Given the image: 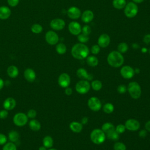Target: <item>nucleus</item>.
I'll list each match as a JSON object with an SVG mask.
<instances>
[{
	"label": "nucleus",
	"instance_id": "1",
	"mask_svg": "<svg viewBox=\"0 0 150 150\" xmlns=\"http://www.w3.org/2000/svg\"><path fill=\"white\" fill-rule=\"evenodd\" d=\"M72 56L76 59L82 60L86 59L89 54V49L84 43H78L75 44L71 49Z\"/></svg>",
	"mask_w": 150,
	"mask_h": 150
},
{
	"label": "nucleus",
	"instance_id": "2",
	"mask_svg": "<svg viewBox=\"0 0 150 150\" xmlns=\"http://www.w3.org/2000/svg\"><path fill=\"white\" fill-rule=\"evenodd\" d=\"M107 61L110 66L114 68H118L123 64L124 58L122 54L118 50H113L108 54Z\"/></svg>",
	"mask_w": 150,
	"mask_h": 150
},
{
	"label": "nucleus",
	"instance_id": "3",
	"mask_svg": "<svg viewBox=\"0 0 150 150\" xmlns=\"http://www.w3.org/2000/svg\"><path fill=\"white\" fill-rule=\"evenodd\" d=\"M90 138L93 143L96 145H100L105 141L106 135L101 129L95 128L91 132Z\"/></svg>",
	"mask_w": 150,
	"mask_h": 150
},
{
	"label": "nucleus",
	"instance_id": "4",
	"mask_svg": "<svg viewBox=\"0 0 150 150\" xmlns=\"http://www.w3.org/2000/svg\"><path fill=\"white\" fill-rule=\"evenodd\" d=\"M127 91L129 96L133 99H138L141 96V87L137 81H131L129 83L127 86Z\"/></svg>",
	"mask_w": 150,
	"mask_h": 150
},
{
	"label": "nucleus",
	"instance_id": "5",
	"mask_svg": "<svg viewBox=\"0 0 150 150\" xmlns=\"http://www.w3.org/2000/svg\"><path fill=\"white\" fill-rule=\"evenodd\" d=\"M124 9V14L128 18L135 17L138 12L137 5L133 2H129L126 4Z\"/></svg>",
	"mask_w": 150,
	"mask_h": 150
},
{
	"label": "nucleus",
	"instance_id": "6",
	"mask_svg": "<svg viewBox=\"0 0 150 150\" xmlns=\"http://www.w3.org/2000/svg\"><path fill=\"white\" fill-rule=\"evenodd\" d=\"M90 83L86 80H81L79 81L75 86L76 91L80 94H84L87 93L90 90Z\"/></svg>",
	"mask_w": 150,
	"mask_h": 150
},
{
	"label": "nucleus",
	"instance_id": "7",
	"mask_svg": "<svg viewBox=\"0 0 150 150\" xmlns=\"http://www.w3.org/2000/svg\"><path fill=\"white\" fill-rule=\"evenodd\" d=\"M28 121V117L26 114L23 112H18L13 117L14 124L18 127L25 125Z\"/></svg>",
	"mask_w": 150,
	"mask_h": 150
},
{
	"label": "nucleus",
	"instance_id": "8",
	"mask_svg": "<svg viewBox=\"0 0 150 150\" xmlns=\"http://www.w3.org/2000/svg\"><path fill=\"white\" fill-rule=\"evenodd\" d=\"M88 108L93 111H98L102 107V104L100 100L96 97H91L87 101Z\"/></svg>",
	"mask_w": 150,
	"mask_h": 150
},
{
	"label": "nucleus",
	"instance_id": "9",
	"mask_svg": "<svg viewBox=\"0 0 150 150\" xmlns=\"http://www.w3.org/2000/svg\"><path fill=\"white\" fill-rule=\"evenodd\" d=\"M121 76L125 79H131L135 74L134 69L128 65H125L121 67L120 69Z\"/></svg>",
	"mask_w": 150,
	"mask_h": 150
},
{
	"label": "nucleus",
	"instance_id": "10",
	"mask_svg": "<svg viewBox=\"0 0 150 150\" xmlns=\"http://www.w3.org/2000/svg\"><path fill=\"white\" fill-rule=\"evenodd\" d=\"M45 40L46 42L50 45H56L59 40L58 35L53 30H49L45 34Z\"/></svg>",
	"mask_w": 150,
	"mask_h": 150
},
{
	"label": "nucleus",
	"instance_id": "11",
	"mask_svg": "<svg viewBox=\"0 0 150 150\" xmlns=\"http://www.w3.org/2000/svg\"><path fill=\"white\" fill-rule=\"evenodd\" d=\"M125 127L126 129L131 131H136L140 128V123L136 119L129 118L125 122Z\"/></svg>",
	"mask_w": 150,
	"mask_h": 150
},
{
	"label": "nucleus",
	"instance_id": "12",
	"mask_svg": "<svg viewBox=\"0 0 150 150\" xmlns=\"http://www.w3.org/2000/svg\"><path fill=\"white\" fill-rule=\"evenodd\" d=\"M71 81L70 76L66 73H63L58 77V84L62 88H66L69 86Z\"/></svg>",
	"mask_w": 150,
	"mask_h": 150
},
{
	"label": "nucleus",
	"instance_id": "13",
	"mask_svg": "<svg viewBox=\"0 0 150 150\" xmlns=\"http://www.w3.org/2000/svg\"><path fill=\"white\" fill-rule=\"evenodd\" d=\"M66 23L64 20L60 18H55L52 19L50 22V27L55 30H60L64 29Z\"/></svg>",
	"mask_w": 150,
	"mask_h": 150
},
{
	"label": "nucleus",
	"instance_id": "14",
	"mask_svg": "<svg viewBox=\"0 0 150 150\" xmlns=\"http://www.w3.org/2000/svg\"><path fill=\"white\" fill-rule=\"evenodd\" d=\"M81 26L80 24L76 21L70 22L68 25V29L70 33L73 35L77 36L81 33Z\"/></svg>",
	"mask_w": 150,
	"mask_h": 150
},
{
	"label": "nucleus",
	"instance_id": "15",
	"mask_svg": "<svg viewBox=\"0 0 150 150\" xmlns=\"http://www.w3.org/2000/svg\"><path fill=\"white\" fill-rule=\"evenodd\" d=\"M81 15L80 9L76 6H71L67 10V16L73 20L79 19Z\"/></svg>",
	"mask_w": 150,
	"mask_h": 150
},
{
	"label": "nucleus",
	"instance_id": "16",
	"mask_svg": "<svg viewBox=\"0 0 150 150\" xmlns=\"http://www.w3.org/2000/svg\"><path fill=\"white\" fill-rule=\"evenodd\" d=\"M76 75L81 80H86L88 81H91L93 78V76L92 74H89L85 69L81 67L77 70Z\"/></svg>",
	"mask_w": 150,
	"mask_h": 150
},
{
	"label": "nucleus",
	"instance_id": "17",
	"mask_svg": "<svg viewBox=\"0 0 150 150\" xmlns=\"http://www.w3.org/2000/svg\"><path fill=\"white\" fill-rule=\"evenodd\" d=\"M110 36L106 33H103L98 39V45L101 48H105L110 45Z\"/></svg>",
	"mask_w": 150,
	"mask_h": 150
},
{
	"label": "nucleus",
	"instance_id": "18",
	"mask_svg": "<svg viewBox=\"0 0 150 150\" xmlns=\"http://www.w3.org/2000/svg\"><path fill=\"white\" fill-rule=\"evenodd\" d=\"M23 76L25 79L30 83L33 82L35 81V80L36 79V73L34 71V70H33L31 68H27L24 73H23Z\"/></svg>",
	"mask_w": 150,
	"mask_h": 150
},
{
	"label": "nucleus",
	"instance_id": "19",
	"mask_svg": "<svg viewBox=\"0 0 150 150\" xmlns=\"http://www.w3.org/2000/svg\"><path fill=\"white\" fill-rule=\"evenodd\" d=\"M94 16L93 11L87 9L84 11L82 13V14L81 15V19L84 23H88L93 21V19H94Z\"/></svg>",
	"mask_w": 150,
	"mask_h": 150
},
{
	"label": "nucleus",
	"instance_id": "20",
	"mask_svg": "<svg viewBox=\"0 0 150 150\" xmlns=\"http://www.w3.org/2000/svg\"><path fill=\"white\" fill-rule=\"evenodd\" d=\"M16 103L15 100L12 97H8L3 103V107L4 109L10 111L13 110L16 106Z\"/></svg>",
	"mask_w": 150,
	"mask_h": 150
},
{
	"label": "nucleus",
	"instance_id": "21",
	"mask_svg": "<svg viewBox=\"0 0 150 150\" xmlns=\"http://www.w3.org/2000/svg\"><path fill=\"white\" fill-rule=\"evenodd\" d=\"M11 14V9L6 6L0 7V19L2 20L7 19Z\"/></svg>",
	"mask_w": 150,
	"mask_h": 150
},
{
	"label": "nucleus",
	"instance_id": "22",
	"mask_svg": "<svg viewBox=\"0 0 150 150\" xmlns=\"http://www.w3.org/2000/svg\"><path fill=\"white\" fill-rule=\"evenodd\" d=\"M69 128L73 132L79 133L83 129V125L80 122L72 121L69 124Z\"/></svg>",
	"mask_w": 150,
	"mask_h": 150
},
{
	"label": "nucleus",
	"instance_id": "23",
	"mask_svg": "<svg viewBox=\"0 0 150 150\" xmlns=\"http://www.w3.org/2000/svg\"><path fill=\"white\" fill-rule=\"evenodd\" d=\"M7 74L11 78H15L19 74V70L16 66L11 65L7 69Z\"/></svg>",
	"mask_w": 150,
	"mask_h": 150
},
{
	"label": "nucleus",
	"instance_id": "24",
	"mask_svg": "<svg viewBox=\"0 0 150 150\" xmlns=\"http://www.w3.org/2000/svg\"><path fill=\"white\" fill-rule=\"evenodd\" d=\"M86 59L87 64L90 67H96L98 64V59L94 55L88 56Z\"/></svg>",
	"mask_w": 150,
	"mask_h": 150
},
{
	"label": "nucleus",
	"instance_id": "25",
	"mask_svg": "<svg viewBox=\"0 0 150 150\" xmlns=\"http://www.w3.org/2000/svg\"><path fill=\"white\" fill-rule=\"evenodd\" d=\"M101 129L105 134H107L115 130V126L111 122H106L102 125Z\"/></svg>",
	"mask_w": 150,
	"mask_h": 150
},
{
	"label": "nucleus",
	"instance_id": "26",
	"mask_svg": "<svg viewBox=\"0 0 150 150\" xmlns=\"http://www.w3.org/2000/svg\"><path fill=\"white\" fill-rule=\"evenodd\" d=\"M29 128L34 131H38L41 128V124L40 122L35 119H32L29 122Z\"/></svg>",
	"mask_w": 150,
	"mask_h": 150
},
{
	"label": "nucleus",
	"instance_id": "27",
	"mask_svg": "<svg viewBox=\"0 0 150 150\" xmlns=\"http://www.w3.org/2000/svg\"><path fill=\"white\" fill-rule=\"evenodd\" d=\"M43 145L45 146L47 149L51 148L53 145V139L52 137L49 135L45 136L42 140Z\"/></svg>",
	"mask_w": 150,
	"mask_h": 150
},
{
	"label": "nucleus",
	"instance_id": "28",
	"mask_svg": "<svg viewBox=\"0 0 150 150\" xmlns=\"http://www.w3.org/2000/svg\"><path fill=\"white\" fill-rule=\"evenodd\" d=\"M127 4L126 0H113L112 6L116 9H122Z\"/></svg>",
	"mask_w": 150,
	"mask_h": 150
},
{
	"label": "nucleus",
	"instance_id": "29",
	"mask_svg": "<svg viewBox=\"0 0 150 150\" xmlns=\"http://www.w3.org/2000/svg\"><path fill=\"white\" fill-rule=\"evenodd\" d=\"M8 138L9 139L11 142L15 144L16 142H17L19 141V134L17 131L12 130L9 132Z\"/></svg>",
	"mask_w": 150,
	"mask_h": 150
},
{
	"label": "nucleus",
	"instance_id": "30",
	"mask_svg": "<svg viewBox=\"0 0 150 150\" xmlns=\"http://www.w3.org/2000/svg\"><path fill=\"white\" fill-rule=\"evenodd\" d=\"M91 87L94 90V91H99L102 88L103 84L102 82L99 80H94L91 81L90 83Z\"/></svg>",
	"mask_w": 150,
	"mask_h": 150
},
{
	"label": "nucleus",
	"instance_id": "31",
	"mask_svg": "<svg viewBox=\"0 0 150 150\" xmlns=\"http://www.w3.org/2000/svg\"><path fill=\"white\" fill-rule=\"evenodd\" d=\"M103 110L106 114H111L114 110V106L112 103H107L103 105Z\"/></svg>",
	"mask_w": 150,
	"mask_h": 150
},
{
	"label": "nucleus",
	"instance_id": "32",
	"mask_svg": "<svg viewBox=\"0 0 150 150\" xmlns=\"http://www.w3.org/2000/svg\"><path fill=\"white\" fill-rule=\"evenodd\" d=\"M66 46L63 43H59L57 44L56 46V51L59 54H63L66 52Z\"/></svg>",
	"mask_w": 150,
	"mask_h": 150
},
{
	"label": "nucleus",
	"instance_id": "33",
	"mask_svg": "<svg viewBox=\"0 0 150 150\" xmlns=\"http://www.w3.org/2000/svg\"><path fill=\"white\" fill-rule=\"evenodd\" d=\"M30 29L33 33L35 34H39L42 32L43 27L39 23H35L31 26Z\"/></svg>",
	"mask_w": 150,
	"mask_h": 150
},
{
	"label": "nucleus",
	"instance_id": "34",
	"mask_svg": "<svg viewBox=\"0 0 150 150\" xmlns=\"http://www.w3.org/2000/svg\"><path fill=\"white\" fill-rule=\"evenodd\" d=\"M117 50L121 53H125L128 50V46L125 42H121L118 44L117 46Z\"/></svg>",
	"mask_w": 150,
	"mask_h": 150
},
{
	"label": "nucleus",
	"instance_id": "35",
	"mask_svg": "<svg viewBox=\"0 0 150 150\" xmlns=\"http://www.w3.org/2000/svg\"><path fill=\"white\" fill-rule=\"evenodd\" d=\"M105 135L108 139L112 140V141H117L120 137V134H118L115 131V130H114V131L105 134Z\"/></svg>",
	"mask_w": 150,
	"mask_h": 150
},
{
	"label": "nucleus",
	"instance_id": "36",
	"mask_svg": "<svg viewBox=\"0 0 150 150\" xmlns=\"http://www.w3.org/2000/svg\"><path fill=\"white\" fill-rule=\"evenodd\" d=\"M2 150H17V148L15 143L9 142H6L5 145H4Z\"/></svg>",
	"mask_w": 150,
	"mask_h": 150
},
{
	"label": "nucleus",
	"instance_id": "37",
	"mask_svg": "<svg viewBox=\"0 0 150 150\" xmlns=\"http://www.w3.org/2000/svg\"><path fill=\"white\" fill-rule=\"evenodd\" d=\"M114 150H126V145L122 142H116L113 145Z\"/></svg>",
	"mask_w": 150,
	"mask_h": 150
},
{
	"label": "nucleus",
	"instance_id": "38",
	"mask_svg": "<svg viewBox=\"0 0 150 150\" xmlns=\"http://www.w3.org/2000/svg\"><path fill=\"white\" fill-rule=\"evenodd\" d=\"M77 39L80 42V43H85L89 40V37L88 35L81 33L77 35Z\"/></svg>",
	"mask_w": 150,
	"mask_h": 150
},
{
	"label": "nucleus",
	"instance_id": "39",
	"mask_svg": "<svg viewBox=\"0 0 150 150\" xmlns=\"http://www.w3.org/2000/svg\"><path fill=\"white\" fill-rule=\"evenodd\" d=\"M126 128H125V125L124 124H118L115 127V131L119 134H122L123 132H125Z\"/></svg>",
	"mask_w": 150,
	"mask_h": 150
},
{
	"label": "nucleus",
	"instance_id": "40",
	"mask_svg": "<svg viewBox=\"0 0 150 150\" xmlns=\"http://www.w3.org/2000/svg\"><path fill=\"white\" fill-rule=\"evenodd\" d=\"M100 47L98 45H94L91 46V52L93 54L96 55L100 53Z\"/></svg>",
	"mask_w": 150,
	"mask_h": 150
},
{
	"label": "nucleus",
	"instance_id": "41",
	"mask_svg": "<svg viewBox=\"0 0 150 150\" xmlns=\"http://www.w3.org/2000/svg\"><path fill=\"white\" fill-rule=\"evenodd\" d=\"M117 91L120 94H124L127 91V87L124 84H120L117 87Z\"/></svg>",
	"mask_w": 150,
	"mask_h": 150
},
{
	"label": "nucleus",
	"instance_id": "42",
	"mask_svg": "<svg viewBox=\"0 0 150 150\" xmlns=\"http://www.w3.org/2000/svg\"><path fill=\"white\" fill-rule=\"evenodd\" d=\"M81 32L83 34H85V35L88 36L90 34V33L91 32V29L90 26L88 25H84L81 29Z\"/></svg>",
	"mask_w": 150,
	"mask_h": 150
},
{
	"label": "nucleus",
	"instance_id": "43",
	"mask_svg": "<svg viewBox=\"0 0 150 150\" xmlns=\"http://www.w3.org/2000/svg\"><path fill=\"white\" fill-rule=\"evenodd\" d=\"M36 114H37V112L34 109H30L28 112H27V116L28 118H31V119H33L36 117Z\"/></svg>",
	"mask_w": 150,
	"mask_h": 150
},
{
	"label": "nucleus",
	"instance_id": "44",
	"mask_svg": "<svg viewBox=\"0 0 150 150\" xmlns=\"http://www.w3.org/2000/svg\"><path fill=\"white\" fill-rule=\"evenodd\" d=\"M7 142L6 136L2 133H0V145H5Z\"/></svg>",
	"mask_w": 150,
	"mask_h": 150
},
{
	"label": "nucleus",
	"instance_id": "45",
	"mask_svg": "<svg viewBox=\"0 0 150 150\" xmlns=\"http://www.w3.org/2000/svg\"><path fill=\"white\" fill-rule=\"evenodd\" d=\"M8 115V110L4 109L0 111V118L1 119H5Z\"/></svg>",
	"mask_w": 150,
	"mask_h": 150
},
{
	"label": "nucleus",
	"instance_id": "46",
	"mask_svg": "<svg viewBox=\"0 0 150 150\" xmlns=\"http://www.w3.org/2000/svg\"><path fill=\"white\" fill-rule=\"evenodd\" d=\"M7 2L9 6L12 7H14L18 5L19 2V0H7Z\"/></svg>",
	"mask_w": 150,
	"mask_h": 150
},
{
	"label": "nucleus",
	"instance_id": "47",
	"mask_svg": "<svg viewBox=\"0 0 150 150\" xmlns=\"http://www.w3.org/2000/svg\"><path fill=\"white\" fill-rule=\"evenodd\" d=\"M138 135L139 137H141L142 138H144L147 135V131L145 129L140 130L138 132Z\"/></svg>",
	"mask_w": 150,
	"mask_h": 150
},
{
	"label": "nucleus",
	"instance_id": "48",
	"mask_svg": "<svg viewBox=\"0 0 150 150\" xmlns=\"http://www.w3.org/2000/svg\"><path fill=\"white\" fill-rule=\"evenodd\" d=\"M143 41L145 44L150 43V34H146L143 38Z\"/></svg>",
	"mask_w": 150,
	"mask_h": 150
},
{
	"label": "nucleus",
	"instance_id": "49",
	"mask_svg": "<svg viewBox=\"0 0 150 150\" xmlns=\"http://www.w3.org/2000/svg\"><path fill=\"white\" fill-rule=\"evenodd\" d=\"M64 93L65 94L67 95V96H70L73 93V90L71 88L67 87L66 88H65V90H64Z\"/></svg>",
	"mask_w": 150,
	"mask_h": 150
},
{
	"label": "nucleus",
	"instance_id": "50",
	"mask_svg": "<svg viewBox=\"0 0 150 150\" xmlns=\"http://www.w3.org/2000/svg\"><path fill=\"white\" fill-rule=\"evenodd\" d=\"M88 117H83V118L81 119L80 122H81V124L83 125H86V124L88 123Z\"/></svg>",
	"mask_w": 150,
	"mask_h": 150
},
{
	"label": "nucleus",
	"instance_id": "51",
	"mask_svg": "<svg viewBox=\"0 0 150 150\" xmlns=\"http://www.w3.org/2000/svg\"><path fill=\"white\" fill-rule=\"evenodd\" d=\"M145 129L147 131L150 132V120H149L147 122H146V123L145 124Z\"/></svg>",
	"mask_w": 150,
	"mask_h": 150
},
{
	"label": "nucleus",
	"instance_id": "52",
	"mask_svg": "<svg viewBox=\"0 0 150 150\" xmlns=\"http://www.w3.org/2000/svg\"><path fill=\"white\" fill-rule=\"evenodd\" d=\"M4 80L1 79V78H0V90L4 87Z\"/></svg>",
	"mask_w": 150,
	"mask_h": 150
},
{
	"label": "nucleus",
	"instance_id": "53",
	"mask_svg": "<svg viewBox=\"0 0 150 150\" xmlns=\"http://www.w3.org/2000/svg\"><path fill=\"white\" fill-rule=\"evenodd\" d=\"M132 1L133 2H134L135 4H140L144 1V0H132Z\"/></svg>",
	"mask_w": 150,
	"mask_h": 150
},
{
	"label": "nucleus",
	"instance_id": "54",
	"mask_svg": "<svg viewBox=\"0 0 150 150\" xmlns=\"http://www.w3.org/2000/svg\"><path fill=\"white\" fill-rule=\"evenodd\" d=\"M134 72H135V74H139L140 73L139 69H138V68L134 69Z\"/></svg>",
	"mask_w": 150,
	"mask_h": 150
},
{
	"label": "nucleus",
	"instance_id": "55",
	"mask_svg": "<svg viewBox=\"0 0 150 150\" xmlns=\"http://www.w3.org/2000/svg\"><path fill=\"white\" fill-rule=\"evenodd\" d=\"M141 52H142V53H146L147 52H148V49H147V48H146V47H143V48H142L141 49Z\"/></svg>",
	"mask_w": 150,
	"mask_h": 150
},
{
	"label": "nucleus",
	"instance_id": "56",
	"mask_svg": "<svg viewBox=\"0 0 150 150\" xmlns=\"http://www.w3.org/2000/svg\"><path fill=\"white\" fill-rule=\"evenodd\" d=\"M39 150H47V148H46L45 146H44L43 145V146H40L39 148Z\"/></svg>",
	"mask_w": 150,
	"mask_h": 150
},
{
	"label": "nucleus",
	"instance_id": "57",
	"mask_svg": "<svg viewBox=\"0 0 150 150\" xmlns=\"http://www.w3.org/2000/svg\"><path fill=\"white\" fill-rule=\"evenodd\" d=\"M48 150H57V149H54V148H49Z\"/></svg>",
	"mask_w": 150,
	"mask_h": 150
},
{
	"label": "nucleus",
	"instance_id": "58",
	"mask_svg": "<svg viewBox=\"0 0 150 150\" xmlns=\"http://www.w3.org/2000/svg\"><path fill=\"white\" fill-rule=\"evenodd\" d=\"M148 53L150 54V48H149V49H148Z\"/></svg>",
	"mask_w": 150,
	"mask_h": 150
}]
</instances>
